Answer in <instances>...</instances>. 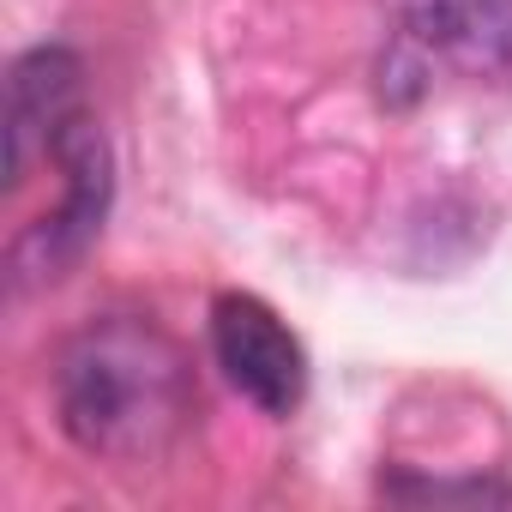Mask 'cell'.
Returning <instances> with one entry per match:
<instances>
[{
	"instance_id": "cell-1",
	"label": "cell",
	"mask_w": 512,
	"mask_h": 512,
	"mask_svg": "<svg viewBox=\"0 0 512 512\" xmlns=\"http://www.w3.org/2000/svg\"><path fill=\"white\" fill-rule=\"evenodd\" d=\"M61 434L103 464H163L181 452L199 416L187 350L145 314L85 320L55 356Z\"/></svg>"
},
{
	"instance_id": "cell-2",
	"label": "cell",
	"mask_w": 512,
	"mask_h": 512,
	"mask_svg": "<svg viewBox=\"0 0 512 512\" xmlns=\"http://www.w3.org/2000/svg\"><path fill=\"white\" fill-rule=\"evenodd\" d=\"M398 31L380 55V97L416 103L434 73L512 91V0H392Z\"/></svg>"
},
{
	"instance_id": "cell-3",
	"label": "cell",
	"mask_w": 512,
	"mask_h": 512,
	"mask_svg": "<svg viewBox=\"0 0 512 512\" xmlns=\"http://www.w3.org/2000/svg\"><path fill=\"white\" fill-rule=\"evenodd\" d=\"M49 163L61 169V205L43 211L7 253V272H13V290H37V284H55L67 278L85 253L97 247L103 223H109V205H115V151L97 127L91 109H79L55 145H49Z\"/></svg>"
},
{
	"instance_id": "cell-4",
	"label": "cell",
	"mask_w": 512,
	"mask_h": 512,
	"mask_svg": "<svg viewBox=\"0 0 512 512\" xmlns=\"http://www.w3.org/2000/svg\"><path fill=\"white\" fill-rule=\"evenodd\" d=\"M211 356L223 368V380L266 416H296L308 398V350L302 338L278 320L272 302L247 296V290H223L211 302Z\"/></svg>"
},
{
	"instance_id": "cell-5",
	"label": "cell",
	"mask_w": 512,
	"mask_h": 512,
	"mask_svg": "<svg viewBox=\"0 0 512 512\" xmlns=\"http://www.w3.org/2000/svg\"><path fill=\"white\" fill-rule=\"evenodd\" d=\"M85 109V61L61 43H43L13 61L7 79V187L31 175L37 157H49L55 133Z\"/></svg>"
},
{
	"instance_id": "cell-6",
	"label": "cell",
	"mask_w": 512,
	"mask_h": 512,
	"mask_svg": "<svg viewBox=\"0 0 512 512\" xmlns=\"http://www.w3.org/2000/svg\"><path fill=\"white\" fill-rule=\"evenodd\" d=\"M380 494L398 500V506H512L506 476H410V470H386Z\"/></svg>"
}]
</instances>
